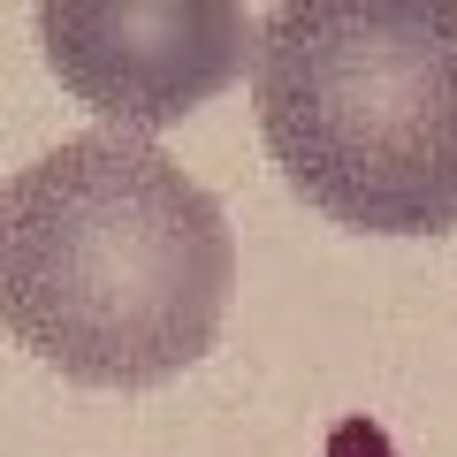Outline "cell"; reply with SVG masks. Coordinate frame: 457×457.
Listing matches in <instances>:
<instances>
[{
  "instance_id": "3957f363",
  "label": "cell",
  "mask_w": 457,
  "mask_h": 457,
  "mask_svg": "<svg viewBox=\"0 0 457 457\" xmlns=\"http://www.w3.org/2000/svg\"><path fill=\"white\" fill-rule=\"evenodd\" d=\"M38 46L114 130H161L245 77L260 23L245 0H38Z\"/></svg>"
},
{
  "instance_id": "7a4b0ae2",
  "label": "cell",
  "mask_w": 457,
  "mask_h": 457,
  "mask_svg": "<svg viewBox=\"0 0 457 457\" xmlns=\"http://www.w3.org/2000/svg\"><path fill=\"white\" fill-rule=\"evenodd\" d=\"M252 107L290 191L328 221L457 228V0H275Z\"/></svg>"
},
{
  "instance_id": "6da1fadb",
  "label": "cell",
  "mask_w": 457,
  "mask_h": 457,
  "mask_svg": "<svg viewBox=\"0 0 457 457\" xmlns=\"http://www.w3.org/2000/svg\"><path fill=\"white\" fill-rule=\"evenodd\" d=\"M237 245L145 130H84L0 183V328L84 389H153L213 351Z\"/></svg>"
}]
</instances>
